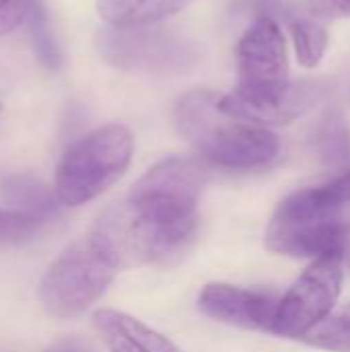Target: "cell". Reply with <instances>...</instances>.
Masks as SVG:
<instances>
[{"instance_id": "6", "label": "cell", "mask_w": 350, "mask_h": 352, "mask_svg": "<svg viewBox=\"0 0 350 352\" xmlns=\"http://www.w3.org/2000/svg\"><path fill=\"white\" fill-rule=\"evenodd\" d=\"M342 260L344 252H330L316 258L281 299L274 334L303 338L330 316L342 291Z\"/></svg>"}, {"instance_id": "11", "label": "cell", "mask_w": 350, "mask_h": 352, "mask_svg": "<svg viewBox=\"0 0 350 352\" xmlns=\"http://www.w3.org/2000/svg\"><path fill=\"white\" fill-rule=\"evenodd\" d=\"M93 326L109 352H179L163 334L122 311L99 309L93 314Z\"/></svg>"}, {"instance_id": "7", "label": "cell", "mask_w": 350, "mask_h": 352, "mask_svg": "<svg viewBox=\"0 0 350 352\" xmlns=\"http://www.w3.org/2000/svg\"><path fill=\"white\" fill-rule=\"evenodd\" d=\"M97 50L113 68L140 74H169L188 66L194 58L192 47L163 31L151 27H111L97 33Z\"/></svg>"}, {"instance_id": "16", "label": "cell", "mask_w": 350, "mask_h": 352, "mask_svg": "<svg viewBox=\"0 0 350 352\" xmlns=\"http://www.w3.org/2000/svg\"><path fill=\"white\" fill-rule=\"evenodd\" d=\"M29 27H31V39H33V47H35L39 62L50 70L60 68V62H62L60 47L56 43V37H54L50 19L45 14V8L37 0L29 12Z\"/></svg>"}, {"instance_id": "8", "label": "cell", "mask_w": 350, "mask_h": 352, "mask_svg": "<svg viewBox=\"0 0 350 352\" xmlns=\"http://www.w3.org/2000/svg\"><path fill=\"white\" fill-rule=\"evenodd\" d=\"M235 58L239 72L235 91L243 95H272L291 85L285 37L272 16H258L248 27Z\"/></svg>"}, {"instance_id": "17", "label": "cell", "mask_w": 350, "mask_h": 352, "mask_svg": "<svg viewBox=\"0 0 350 352\" xmlns=\"http://www.w3.org/2000/svg\"><path fill=\"white\" fill-rule=\"evenodd\" d=\"M303 340L316 349L350 352V318L344 311H340L336 316H328L309 334H305Z\"/></svg>"}, {"instance_id": "20", "label": "cell", "mask_w": 350, "mask_h": 352, "mask_svg": "<svg viewBox=\"0 0 350 352\" xmlns=\"http://www.w3.org/2000/svg\"><path fill=\"white\" fill-rule=\"evenodd\" d=\"M307 10L316 19L350 16V0H307Z\"/></svg>"}, {"instance_id": "15", "label": "cell", "mask_w": 350, "mask_h": 352, "mask_svg": "<svg viewBox=\"0 0 350 352\" xmlns=\"http://www.w3.org/2000/svg\"><path fill=\"white\" fill-rule=\"evenodd\" d=\"M291 35L299 64H303L305 68L318 66L328 47V31L320 23V19L311 14L291 19Z\"/></svg>"}, {"instance_id": "4", "label": "cell", "mask_w": 350, "mask_h": 352, "mask_svg": "<svg viewBox=\"0 0 350 352\" xmlns=\"http://www.w3.org/2000/svg\"><path fill=\"white\" fill-rule=\"evenodd\" d=\"M132 153L134 138L124 126L109 124L89 132L62 155L56 167V198L64 206L95 200L126 173Z\"/></svg>"}, {"instance_id": "10", "label": "cell", "mask_w": 350, "mask_h": 352, "mask_svg": "<svg viewBox=\"0 0 350 352\" xmlns=\"http://www.w3.org/2000/svg\"><path fill=\"white\" fill-rule=\"evenodd\" d=\"M318 95L320 89L314 82H291L285 91L272 95H243L233 89L221 95V109L258 126L289 124L301 118L318 101Z\"/></svg>"}, {"instance_id": "14", "label": "cell", "mask_w": 350, "mask_h": 352, "mask_svg": "<svg viewBox=\"0 0 350 352\" xmlns=\"http://www.w3.org/2000/svg\"><path fill=\"white\" fill-rule=\"evenodd\" d=\"M316 151L330 167L350 163V128L338 111H330L316 130Z\"/></svg>"}, {"instance_id": "5", "label": "cell", "mask_w": 350, "mask_h": 352, "mask_svg": "<svg viewBox=\"0 0 350 352\" xmlns=\"http://www.w3.org/2000/svg\"><path fill=\"white\" fill-rule=\"evenodd\" d=\"M116 272L118 264L93 235H87L50 266L39 285V301L54 318H76L107 291Z\"/></svg>"}, {"instance_id": "22", "label": "cell", "mask_w": 350, "mask_h": 352, "mask_svg": "<svg viewBox=\"0 0 350 352\" xmlns=\"http://www.w3.org/2000/svg\"><path fill=\"white\" fill-rule=\"evenodd\" d=\"M342 311H344V314H347V316H349V318H350V305H349V307H344Z\"/></svg>"}, {"instance_id": "9", "label": "cell", "mask_w": 350, "mask_h": 352, "mask_svg": "<svg viewBox=\"0 0 350 352\" xmlns=\"http://www.w3.org/2000/svg\"><path fill=\"white\" fill-rule=\"evenodd\" d=\"M281 299L272 291L241 289L225 283H210L202 289L198 305L208 318L245 330L274 332Z\"/></svg>"}, {"instance_id": "3", "label": "cell", "mask_w": 350, "mask_h": 352, "mask_svg": "<svg viewBox=\"0 0 350 352\" xmlns=\"http://www.w3.org/2000/svg\"><path fill=\"white\" fill-rule=\"evenodd\" d=\"M175 124L206 161L227 169L262 167L281 148L276 134L225 113L221 95L210 91L188 93L175 109Z\"/></svg>"}, {"instance_id": "1", "label": "cell", "mask_w": 350, "mask_h": 352, "mask_svg": "<svg viewBox=\"0 0 350 352\" xmlns=\"http://www.w3.org/2000/svg\"><path fill=\"white\" fill-rule=\"evenodd\" d=\"M204 171L190 159L171 157L151 167L128 198L107 210L91 235L118 268L179 258L198 227Z\"/></svg>"}, {"instance_id": "18", "label": "cell", "mask_w": 350, "mask_h": 352, "mask_svg": "<svg viewBox=\"0 0 350 352\" xmlns=\"http://www.w3.org/2000/svg\"><path fill=\"white\" fill-rule=\"evenodd\" d=\"M45 227V221L19 210L0 208V245H17L33 239Z\"/></svg>"}, {"instance_id": "21", "label": "cell", "mask_w": 350, "mask_h": 352, "mask_svg": "<svg viewBox=\"0 0 350 352\" xmlns=\"http://www.w3.org/2000/svg\"><path fill=\"white\" fill-rule=\"evenodd\" d=\"M45 352H89V349L80 340H62V342L54 344L52 349H47Z\"/></svg>"}, {"instance_id": "13", "label": "cell", "mask_w": 350, "mask_h": 352, "mask_svg": "<svg viewBox=\"0 0 350 352\" xmlns=\"http://www.w3.org/2000/svg\"><path fill=\"white\" fill-rule=\"evenodd\" d=\"M4 202L19 212L31 214L45 223L60 214V200L39 179L29 175H8L0 179Z\"/></svg>"}, {"instance_id": "2", "label": "cell", "mask_w": 350, "mask_h": 352, "mask_svg": "<svg viewBox=\"0 0 350 352\" xmlns=\"http://www.w3.org/2000/svg\"><path fill=\"white\" fill-rule=\"evenodd\" d=\"M350 235V169L338 177L293 192L272 214L266 248L291 258L344 252Z\"/></svg>"}, {"instance_id": "12", "label": "cell", "mask_w": 350, "mask_h": 352, "mask_svg": "<svg viewBox=\"0 0 350 352\" xmlns=\"http://www.w3.org/2000/svg\"><path fill=\"white\" fill-rule=\"evenodd\" d=\"M192 0H97L99 16L111 27H151Z\"/></svg>"}, {"instance_id": "19", "label": "cell", "mask_w": 350, "mask_h": 352, "mask_svg": "<svg viewBox=\"0 0 350 352\" xmlns=\"http://www.w3.org/2000/svg\"><path fill=\"white\" fill-rule=\"evenodd\" d=\"M35 0H0V35L14 31L31 12Z\"/></svg>"}]
</instances>
